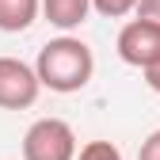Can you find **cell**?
Segmentation results:
<instances>
[{"mask_svg": "<svg viewBox=\"0 0 160 160\" xmlns=\"http://www.w3.org/2000/svg\"><path fill=\"white\" fill-rule=\"evenodd\" d=\"M38 84L57 92V95H72L80 88H88V80L95 72V53L88 42H80L72 34L50 38V42L38 50V61L31 65Z\"/></svg>", "mask_w": 160, "mask_h": 160, "instance_id": "6da1fadb", "label": "cell"}, {"mask_svg": "<svg viewBox=\"0 0 160 160\" xmlns=\"http://www.w3.org/2000/svg\"><path fill=\"white\" fill-rule=\"evenodd\" d=\"M23 160H76V133L65 118H38L23 133Z\"/></svg>", "mask_w": 160, "mask_h": 160, "instance_id": "7a4b0ae2", "label": "cell"}, {"mask_svg": "<svg viewBox=\"0 0 160 160\" xmlns=\"http://www.w3.org/2000/svg\"><path fill=\"white\" fill-rule=\"evenodd\" d=\"M38 92H42V84L27 61L0 57V111H27L34 107Z\"/></svg>", "mask_w": 160, "mask_h": 160, "instance_id": "3957f363", "label": "cell"}, {"mask_svg": "<svg viewBox=\"0 0 160 160\" xmlns=\"http://www.w3.org/2000/svg\"><path fill=\"white\" fill-rule=\"evenodd\" d=\"M118 57L133 69H152L160 61V27L145 23V19H130V23L118 31V42H114Z\"/></svg>", "mask_w": 160, "mask_h": 160, "instance_id": "277c9868", "label": "cell"}, {"mask_svg": "<svg viewBox=\"0 0 160 160\" xmlns=\"http://www.w3.org/2000/svg\"><path fill=\"white\" fill-rule=\"evenodd\" d=\"M38 12L57 31H76L92 12V0H38Z\"/></svg>", "mask_w": 160, "mask_h": 160, "instance_id": "5b68a950", "label": "cell"}, {"mask_svg": "<svg viewBox=\"0 0 160 160\" xmlns=\"http://www.w3.org/2000/svg\"><path fill=\"white\" fill-rule=\"evenodd\" d=\"M38 19V0H0V31L19 34Z\"/></svg>", "mask_w": 160, "mask_h": 160, "instance_id": "8992f818", "label": "cell"}, {"mask_svg": "<svg viewBox=\"0 0 160 160\" xmlns=\"http://www.w3.org/2000/svg\"><path fill=\"white\" fill-rule=\"evenodd\" d=\"M76 160H122V149L114 141H88L84 149H76Z\"/></svg>", "mask_w": 160, "mask_h": 160, "instance_id": "52a82bcc", "label": "cell"}, {"mask_svg": "<svg viewBox=\"0 0 160 160\" xmlns=\"http://www.w3.org/2000/svg\"><path fill=\"white\" fill-rule=\"evenodd\" d=\"M133 4H137V0H92V8H95L99 15H107V19H122V15H130Z\"/></svg>", "mask_w": 160, "mask_h": 160, "instance_id": "ba28073f", "label": "cell"}, {"mask_svg": "<svg viewBox=\"0 0 160 160\" xmlns=\"http://www.w3.org/2000/svg\"><path fill=\"white\" fill-rule=\"evenodd\" d=\"M133 15L160 27V0H137V4H133Z\"/></svg>", "mask_w": 160, "mask_h": 160, "instance_id": "9c48e42d", "label": "cell"}, {"mask_svg": "<svg viewBox=\"0 0 160 160\" xmlns=\"http://www.w3.org/2000/svg\"><path fill=\"white\" fill-rule=\"evenodd\" d=\"M137 160H160V130H152L145 141H141V149H137Z\"/></svg>", "mask_w": 160, "mask_h": 160, "instance_id": "30bf717a", "label": "cell"}, {"mask_svg": "<svg viewBox=\"0 0 160 160\" xmlns=\"http://www.w3.org/2000/svg\"><path fill=\"white\" fill-rule=\"evenodd\" d=\"M145 84H149L152 92H160V61H156L152 69H145Z\"/></svg>", "mask_w": 160, "mask_h": 160, "instance_id": "8fae6325", "label": "cell"}]
</instances>
